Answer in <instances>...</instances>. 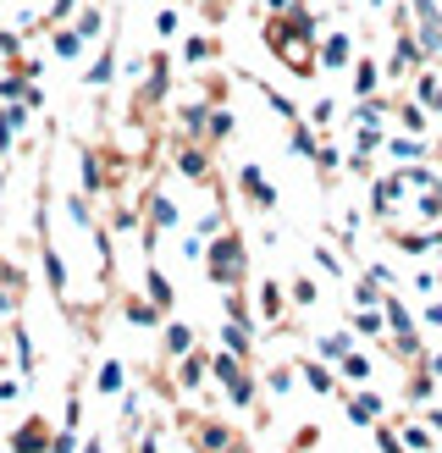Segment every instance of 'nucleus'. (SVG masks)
<instances>
[]
</instances>
